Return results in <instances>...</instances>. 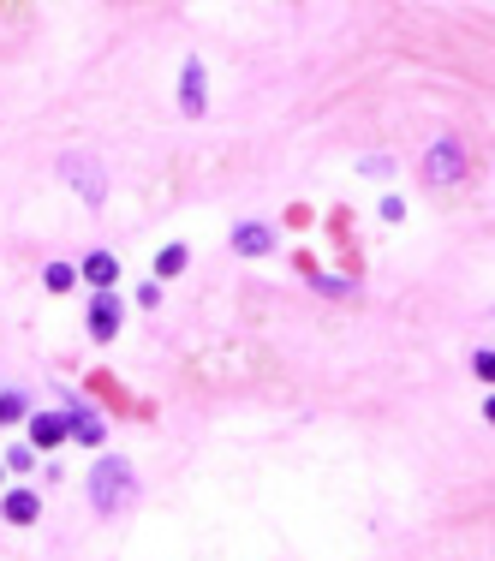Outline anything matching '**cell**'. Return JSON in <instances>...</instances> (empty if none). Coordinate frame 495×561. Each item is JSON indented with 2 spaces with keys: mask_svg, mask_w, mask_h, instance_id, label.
Returning <instances> with one entry per match:
<instances>
[{
  "mask_svg": "<svg viewBox=\"0 0 495 561\" xmlns=\"http://www.w3.org/2000/svg\"><path fill=\"white\" fill-rule=\"evenodd\" d=\"M66 442V412H30V448H60Z\"/></svg>",
  "mask_w": 495,
  "mask_h": 561,
  "instance_id": "8992f818",
  "label": "cell"
},
{
  "mask_svg": "<svg viewBox=\"0 0 495 561\" xmlns=\"http://www.w3.org/2000/svg\"><path fill=\"white\" fill-rule=\"evenodd\" d=\"M180 108L191 120L203 114V108H209V84H203V60H185L180 66Z\"/></svg>",
  "mask_w": 495,
  "mask_h": 561,
  "instance_id": "3957f363",
  "label": "cell"
},
{
  "mask_svg": "<svg viewBox=\"0 0 495 561\" xmlns=\"http://www.w3.org/2000/svg\"><path fill=\"white\" fill-rule=\"evenodd\" d=\"M6 466H18V472H30V466H36V448H6Z\"/></svg>",
  "mask_w": 495,
  "mask_h": 561,
  "instance_id": "5bb4252c",
  "label": "cell"
},
{
  "mask_svg": "<svg viewBox=\"0 0 495 561\" xmlns=\"http://www.w3.org/2000/svg\"><path fill=\"white\" fill-rule=\"evenodd\" d=\"M43 281H48V293H66L72 281H78V269H66V263H48V275H43Z\"/></svg>",
  "mask_w": 495,
  "mask_h": 561,
  "instance_id": "4fadbf2b",
  "label": "cell"
},
{
  "mask_svg": "<svg viewBox=\"0 0 495 561\" xmlns=\"http://www.w3.org/2000/svg\"><path fill=\"white\" fill-rule=\"evenodd\" d=\"M60 179H66V186L78 191L90 209H102V203H108V173H102V161H90V156H60Z\"/></svg>",
  "mask_w": 495,
  "mask_h": 561,
  "instance_id": "7a4b0ae2",
  "label": "cell"
},
{
  "mask_svg": "<svg viewBox=\"0 0 495 561\" xmlns=\"http://www.w3.org/2000/svg\"><path fill=\"white\" fill-rule=\"evenodd\" d=\"M138 305H143V311H156V305H161V281H143V287H138Z\"/></svg>",
  "mask_w": 495,
  "mask_h": 561,
  "instance_id": "9a60e30c",
  "label": "cell"
},
{
  "mask_svg": "<svg viewBox=\"0 0 495 561\" xmlns=\"http://www.w3.org/2000/svg\"><path fill=\"white\" fill-rule=\"evenodd\" d=\"M185 269V245H161V257H156V275H180Z\"/></svg>",
  "mask_w": 495,
  "mask_h": 561,
  "instance_id": "7c38bea8",
  "label": "cell"
},
{
  "mask_svg": "<svg viewBox=\"0 0 495 561\" xmlns=\"http://www.w3.org/2000/svg\"><path fill=\"white\" fill-rule=\"evenodd\" d=\"M90 502H96L102 514H120V508L138 502V472H131L126 454H102V460L90 466Z\"/></svg>",
  "mask_w": 495,
  "mask_h": 561,
  "instance_id": "6da1fadb",
  "label": "cell"
},
{
  "mask_svg": "<svg viewBox=\"0 0 495 561\" xmlns=\"http://www.w3.org/2000/svg\"><path fill=\"white\" fill-rule=\"evenodd\" d=\"M0 514L13 519V526H30V519L43 514V496H36V489H6V496H0Z\"/></svg>",
  "mask_w": 495,
  "mask_h": 561,
  "instance_id": "ba28073f",
  "label": "cell"
},
{
  "mask_svg": "<svg viewBox=\"0 0 495 561\" xmlns=\"http://www.w3.org/2000/svg\"><path fill=\"white\" fill-rule=\"evenodd\" d=\"M18 418H30V401L18 389H6L0 394V424H18Z\"/></svg>",
  "mask_w": 495,
  "mask_h": 561,
  "instance_id": "8fae6325",
  "label": "cell"
},
{
  "mask_svg": "<svg viewBox=\"0 0 495 561\" xmlns=\"http://www.w3.org/2000/svg\"><path fill=\"white\" fill-rule=\"evenodd\" d=\"M90 334H96V341H113V334H120V299H113V293H96V305H90Z\"/></svg>",
  "mask_w": 495,
  "mask_h": 561,
  "instance_id": "52a82bcc",
  "label": "cell"
},
{
  "mask_svg": "<svg viewBox=\"0 0 495 561\" xmlns=\"http://www.w3.org/2000/svg\"><path fill=\"white\" fill-rule=\"evenodd\" d=\"M269 245H275V233L263 227V221H239V227H233V251H245V257H263Z\"/></svg>",
  "mask_w": 495,
  "mask_h": 561,
  "instance_id": "30bf717a",
  "label": "cell"
},
{
  "mask_svg": "<svg viewBox=\"0 0 495 561\" xmlns=\"http://www.w3.org/2000/svg\"><path fill=\"white\" fill-rule=\"evenodd\" d=\"M471 371H478V376H483V382H490V376H495V353H490V346H483L478 359H471Z\"/></svg>",
  "mask_w": 495,
  "mask_h": 561,
  "instance_id": "2e32d148",
  "label": "cell"
},
{
  "mask_svg": "<svg viewBox=\"0 0 495 561\" xmlns=\"http://www.w3.org/2000/svg\"><path fill=\"white\" fill-rule=\"evenodd\" d=\"M0 484H6V466H0Z\"/></svg>",
  "mask_w": 495,
  "mask_h": 561,
  "instance_id": "e0dca14e",
  "label": "cell"
},
{
  "mask_svg": "<svg viewBox=\"0 0 495 561\" xmlns=\"http://www.w3.org/2000/svg\"><path fill=\"white\" fill-rule=\"evenodd\" d=\"M424 173H430V186H448V179H460V150H453V138H442V144H430L424 156Z\"/></svg>",
  "mask_w": 495,
  "mask_h": 561,
  "instance_id": "277c9868",
  "label": "cell"
},
{
  "mask_svg": "<svg viewBox=\"0 0 495 561\" xmlns=\"http://www.w3.org/2000/svg\"><path fill=\"white\" fill-rule=\"evenodd\" d=\"M78 281H90V287L108 293L113 281H120V257H108V251H90V257L78 263Z\"/></svg>",
  "mask_w": 495,
  "mask_h": 561,
  "instance_id": "5b68a950",
  "label": "cell"
},
{
  "mask_svg": "<svg viewBox=\"0 0 495 561\" xmlns=\"http://www.w3.org/2000/svg\"><path fill=\"white\" fill-rule=\"evenodd\" d=\"M66 436H78L84 448H102V436H108V424H102L90 406H72V418H66Z\"/></svg>",
  "mask_w": 495,
  "mask_h": 561,
  "instance_id": "9c48e42d",
  "label": "cell"
}]
</instances>
